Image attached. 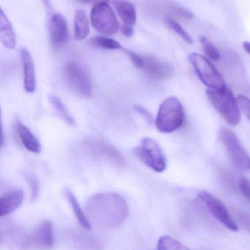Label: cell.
Returning a JSON list of instances; mask_svg holds the SVG:
<instances>
[{
    "label": "cell",
    "mask_w": 250,
    "mask_h": 250,
    "mask_svg": "<svg viewBox=\"0 0 250 250\" xmlns=\"http://www.w3.org/2000/svg\"><path fill=\"white\" fill-rule=\"evenodd\" d=\"M122 33L123 34L124 36L127 37V38H131V37L134 35L133 28H132V26H126V25H125V26L122 28Z\"/></svg>",
    "instance_id": "32"
},
{
    "label": "cell",
    "mask_w": 250,
    "mask_h": 250,
    "mask_svg": "<svg viewBox=\"0 0 250 250\" xmlns=\"http://www.w3.org/2000/svg\"><path fill=\"white\" fill-rule=\"evenodd\" d=\"M113 4L126 26H134L136 21L135 6L127 0H113Z\"/></svg>",
    "instance_id": "18"
},
{
    "label": "cell",
    "mask_w": 250,
    "mask_h": 250,
    "mask_svg": "<svg viewBox=\"0 0 250 250\" xmlns=\"http://www.w3.org/2000/svg\"><path fill=\"white\" fill-rule=\"evenodd\" d=\"M124 51L127 54V55L129 56L131 61L133 63L135 67L139 69H143L144 64H145L143 57L139 55L136 53L134 52V51H130V50L124 49Z\"/></svg>",
    "instance_id": "30"
},
{
    "label": "cell",
    "mask_w": 250,
    "mask_h": 250,
    "mask_svg": "<svg viewBox=\"0 0 250 250\" xmlns=\"http://www.w3.org/2000/svg\"><path fill=\"white\" fill-rule=\"evenodd\" d=\"M207 96L216 111L228 124L236 126L241 121V110L237 98L233 92L226 87L224 90L208 89Z\"/></svg>",
    "instance_id": "3"
},
{
    "label": "cell",
    "mask_w": 250,
    "mask_h": 250,
    "mask_svg": "<svg viewBox=\"0 0 250 250\" xmlns=\"http://www.w3.org/2000/svg\"><path fill=\"white\" fill-rule=\"evenodd\" d=\"M243 48L245 51H246L248 54H249L250 55V42H243Z\"/></svg>",
    "instance_id": "34"
},
{
    "label": "cell",
    "mask_w": 250,
    "mask_h": 250,
    "mask_svg": "<svg viewBox=\"0 0 250 250\" xmlns=\"http://www.w3.org/2000/svg\"><path fill=\"white\" fill-rule=\"evenodd\" d=\"M184 120L185 111L182 103L176 97H169L159 108L155 126L161 133H171L182 127Z\"/></svg>",
    "instance_id": "2"
},
{
    "label": "cell",
    "mask_w": 250,
    "mask_h": 250,
    "mask_svg": "<svg viewBox=\"0 0 250 250\" xmlns=\"http://www.w3.org/2000/svg\"><path fill=\"white\" fill-rule=\"evenodd\" d=\"M189 60L200 80L209 89L222 91L227 87L223 76L206 57L192 53Z\"/></svg>",
    "instance_id": "6"
},
{
    "label": "cell",
    "mask_w": 250,
    "mask_h": 250,
    "mask_svg": "<svg viewBox=\"0 0 250 250\" xmlns=\"http://www.w3.org/2000/svg\"><path fill=\"white\" fill-rule=\"evenodd\" d=\"M20 56L23 67L25 91L28 93H32L36 89V78L33 59L30 52L26 48H21Z\"/></svg>",
    "instance_id": "14"
},
{
    "label": "cell",
    "mask_w": 250,
    "mask_h": 250,
    "mask_svg": "<svg viewBox=\"0 0 250 250\" xmlns=\"http://www.w3.org/2000/svg\"><path fill=\"white\" fill-rule=\"evenodd\" d=\"M157 250H192L168 236H161L157 242Z\"/></svg>",
    "instance_id": "23"
},
{
    "label": "cell",
    "mask_w": 250,
    "mask_h": 250,
    "mask_svg": "<svg viewBox=\"0 0 250 250\" xmlns=\"http://www.w3.org/2000/svg\"><path fill=\"white\" fill-rule=\"evenodd\" d=\"M49 36L51 45L60 48L67 43L69 40L67 22L63 15L55 13L51 18L49 23Z\"/></svg>",
    "instance_id": "12"
},
{
    "label": "cell",
    "mask_w": 250,
    "mask_h": 250,
    "mask_svg": "<svg viewBox=\"0 0 250 250\" xmlns=\"http://www.w3.org/2000/svg\"><path fill=\"white\" fill-rule=\"evenodd\" d=\"M63 78L69 88L76 95L90 98L93 95L92 83L87 70L75 62H68L63 67Z\"/></svg>",
    "instance_id": "4"
},
{
    "label": "cell",
    "mask_w": 250,
    "mask_h": 250,
    "mask_svg": "<svg viewBox=\"0 0 250 250\" xmlns=\"http://www.w3.org/2000/svg\"><path fill=\"white\" fill-rule=\"evenodd\" d=\"M233 216L239 227L250 234V214L238 208L232 210Z\"/></svg>",
    "instance_id": "25"
},
{
    "label": "cell",
    "mask_w": 250,
    "mask_h": 250,
    "mask_svg": "<svg viewBox=\"0 0 250 250\" xmlns=\"http://www.w3.org/2000/svg\"><path fill=\"white\" fill-rule=\"evenodd\" d=\"M198 198L205 206L207 209L223 226L233 232L239 231V227L233 216L218 198L206 191L198 192Z\"/></svg>",
    "instance_id": "9"
},
{
    "label": "cell",
    "mask_w": 250,
    "mask_h": 250,
    "mask_svg": "<svg viewBox=\"0 0 250 250\" xmlns=\"http://www.w3.org/2000/svg\"><path fill=\"white\" fill-rule=\"evenodd\" d=\"M241 111L250 121V99L245 95H240L237 98Z\"/></svg>",
    "instance_id": "29"
},
{
    "label": "cell",
    "mask_w": 250,
    "mask_h": 250,
    "mask_svg": "<svg viewBox=\"0 0 250 250\" xmlns=\"http://www.w3.org/2000/svg\"><path fill=\"white\" fill-rule=\"evenodd\" d=\"M89 43L95 48L105 50L123 49L120 42L107 37L96 36L90 40Z\"/></svg>",
    "instance_id": "22"
},
{
    "label": "cell",
    "mask_w": 250,
    "mask_h": 250,
    "mask_svg": "<svg viewBox=\"0 0 250 250\" xmlns=\"http://www.w3.org/2000/svg\"><path fill=\"white\" fill-rule=\"evenodd\" d=\"M200 41H201L204 52L210 59L214 60V61H217V60H220V57H221L220 51L205 36H201L200 38Z\"/></svg>",
    "instance_id": "26"
},
{
    "label": "cell",
    "mask_w": 250,
    "mask_h": 250,
    "mask_svg": "<svg viewBox=\"0 0 250 250\" xmlns=\"http://www.w3.org/2000/svg\"><path fill=\"white\" fill-rule=\"evenodd\" d=\"M170 10L172 13H174V15L179 16V17L182 18V19L190 20V19H193L194 18V14L192 12L189 11L187 9L181 7V6L179 5L172 4L170 7Z\"/></svg>",
    "instance_id": "28"
},
{
    "label": "cell",
    "mask_w": 250,
    "mask_h": 250,
    "mask_svg": "<svg viewBox=\"0 0 250 250\" xmlns=\"http://www.w3.org/2000/svg\"><path fill=\"white\" fill-rule=\"evenodd\" d=\"M136 109L138 112L140 113L144 117H146L147 119H150V114L147 112L145 108H142V107H136Z\"/></svg>",
    "instance_id": "33"
},
{
    "label": "cell",
    "mask_w": 250,
    "mask_h": 250,
    "mask_svg": "<svg viewBox=\"0 0 250 250\" xmlns=\"http://www.w3.org/2000/svg\"><path fill=\"white\" fill-rule=\"evenodd\" d=\"M96 1H98V2H97V3L107 2V1H108V0H96Z\"/></svg>",
    "instance_id": "36"
},
{
    "label": "cell",
    "mask_w": 250,
    "mask_h": 250,
    "mask_svg": "<svg viewBox=\"0 0 250 250\" xmlns=\"http://www.w3.org/2000/svg\"><path fill=\"white\" fill-rule=\"evenodd\" d=\"M164 22L171 30H173L175 33L180 36L185 42H187L188 44H190V45L193 44L194 41L192 37L176 21L171 19V18L167 17L164 19Z\"/></svg>",
    "instance_id": "24"
},
{
    "label": "cell",
    "mask_w": 250,
    "mask_h": 250,
    "mask_svg": "<svg viewBox=\"0 0 250 250\" xmlns=\"http://www.w3.org/2000/svg\"><path fill=\"white\" fill-rule=\"evenodd\" d=\"M91 154L100 160L109 162L116 166H123L125 160L118 150L101 140L89 139L85 142Z\"/></svg>",
    "instance_id": "11"
},
{
    "label": "cell",
    "mask_w": 250,
    "mask_h": 250,
    "mask_svg": "<svg viewBox=\"0 0 250 250\" xmlns=\"http://www.w3.org/2000/svg\"><path fill=\"white\" fill-rule=\"evenodd\" d=\"M134 154L149 168L162 173L167 168V159L162 148L155 140L144 138L139 146L134 148Z\"/></svg>",
    "instance_id": "5"
},
{
    "label": "cell",
    "mask_w": 250,
    "mask_h": 250,
    "mask_svg": "<svg viewBox=\"0 0 250 250\" xmlns=\"http://www.w3.org/2000/svg\"><path fill=\"white\" fill-rule=\"evenodd\" d=\"M239 190L250 202V181L245 177L240 179L239 182Z\"/></svg>",
    "instance_id": "31"
},
{
    "label": "cell",
    "mask_w": 250,
    "mask_h": 250,
    "mask_svg": "<svg viewBox=\"0 0 250 250\" xmlns=\"http://www.w3.org/2000/svg\"><path fill=\"white\" fill-rule=\"evenodd\" d=\"M0 39L5 48L11 50L16 47V33L2 9L0 11Z\"/></svg>",
    "instance_id": "17"
},
{
    "label": "cell",
    "mask_w": 250,
    "mask_h": 250,
    "mask_svg": "<svg viewBox=\"0 0 250 250\" xmlns=\"http://www.w3.org/2000/svg\"><path fill=\"white\" fill-rule=\"evenodd\" d=\"M25 177H26L28 185L30 188L32 200L35 201L38 198V195H39V182H38V179L31 173H26Z\"/></svg>",
    "instance_id": "27"
},
{
    "label": "cell",
    "mask_w": 250,
    "mask_h": 250,
    "mask_svg": "<svg viewBox=\"0 0 250 250\" xmlns=\"http://www.w3.org/2000/svg\"><path fill=\"white\" fill-rule=\"evenodd\" d=\"M81 1H83V2H88L90 0H81Z\"/></svg>",
    "instance_id": "37"
},
{
    "label": "cell",
    "mask_w": 250,
    "mask_h": 250,
    "mask_svg": "<svg viewBox=\"0 0 250 250\" xmlns=\"http://www.w3.org/2000/svg\"><path fill=\"white\" fill-rule=\"evenodd\" d=\"M49 101L54 111L66 124L68 125L69 126H76V123L74 118L72 117L71 114L60 98H57L55 95H51L50 96Z\"/></svg>",
    "instance_id": "21"
},
{
    "label": "cell",
    "mask_w": 250,
    "mask_h": 250,
    "mask_svg": "<svg viewBox=\"0 0 250 250\" xmlns=\"http://www.w3.org/2000/svg\"><path fill=\"white\" fill-rule=\"evenodd\" d=\"M16 128L19 139L26 149L33 154H39L41 151V144L30 129L19 121L16 123Z\"/></svg>",
    "instance_id": "16"
},
{
    "label": "cell",
    "mask_w": 250,
    "mask_h": 250,
    "mask_svg": "<svg viewBox=\"0 0 250 250\" xmlns=\"http://www.w3.org/2000/svg\"><path fill=\"white\" fill-rule=\"evenodd\" d=\"M90 33L89 21L86 13L83 10H78L74 17L75 39L82 41Z\"/></svg>",
    "instance_id": "19"
},
{
    "label": "cell",
    "mask_w": 250,
    "mask_h": 250,
    "mask_svg": "<svg viewBox=\"0 0 250 250\" xmlns=\"http://www.w3.org/2000/svg\"><path fill=\"white\" fill-rule=\"evenodd\" d=\"M43 1H44L46 5H48V7H49V1H48V0H43Z\"/></svg>",
    "instance_id": "35"
},
{
    "label": "cell",
    "mask_w": 250,
    "mask_h": 250,
    "mask_svg": "<svg viewBox=\"0 0 250 250\" xmlns=\"http://www.w3.org/2000/svg\"><path fill=\"white\" fill-rule=\"evenodd\" d=\"M91 23L95 30L105 35H113L119 29L115 13L107 2L96 3L91 11Z\"/></svg>",
    "instance_id": "8"
},
{
    "label": "cell",
    "mask_w": 250,
    "mask_h": 250,
    "mask_svg": "<svg viewBox=\"0 0 250 250\" xmlns=\"http://www.w3.org/2000/svg\"><path fill=\"white\" fill-rule=\"evenodd\" d=\"M85 209L90 220L102 227L120 226L129 215V207L126 200L114 192L92 195L87 200Z\"/></svg>",
    "instance_id": "1"
},
{
    "label": "cell",
    "mask_w": 250,
    "mask_h": 250,
    "mask_svg": "<svg viewBox=\"0 0 250 250\" xmlns=\"http://www.w3.org/2000/svg\"><path fill=\"white\" fill-rule=\"evenodd\" d=\"M144 67L142 70L154 79L163 80L169 79L173 74V68L168 63L161 61L152 55L143 56Z\"/></svg>",
    "instance_id": "13"
},
{
    "label": "cell",
    "mask_w": 250,
    "mask_h": 250,
    "mask_svg": "<svg viewBox=\"0 0 250 250\" xmlns=\"http://www.w3.org/2000/svg\"><path fill=\"white\" fill-rule=\"evenodd\" d=\"M220 138L233 166L242 171L250 172V155L237 135L227 128L220 130Z\"/></svg>",
    "instance_id": "7"
},
{
    "label": "cell",
    "mask_w": 250,
    "mask_h": 250,
    "mask_svg": "<svg viewBox=\"0 0 250 250\" xmlns=\"http://www.w3.org/2000/svg\"><path fill=\"white\" fill-rule=\"evenodd\" d=\"M52 224L48 220L41 222L26 238L23 245L35 250H48L54 246Z\"/></svg>",
    "instance_id": "10"
},
{
    "label": "cell",
    "mask_w": 250,
    "mask_h": 250,
    "mask_svg": "<svg viewBox=\"0 0 250 250\" xmlns=\"http://www.w3.org/2000/svg\"><path fill=\"white\" fill-rule=\"evenodd\" d=\"M65 194H66L68 201L71 205L73 213H74L79 224L85 230H91V223H90V220L87 218L86 215H85L84 211H82V208H81L80 205H79V202H78L77 199H76L75 195H73V192L69 190V189H66L65 191Z\"/></svg>",
    "instance_id": "20"
},
{
    "label": "cell",
    "mask_w": 250,
    "mask_h": 250,
    "mask_svg": "<svg viewBox=\"0 0 250 250\" xmlns=\"http://www.w3.org/2000/svg\"><path fill=\"white\" fill-rule=\"evenodd\" d=\"M24 193L22 190L10 191L6 192L0 198V215H8L17 209L23 201Z\"/></svg>",
    "instance_id": "15"
}]
</instances>
